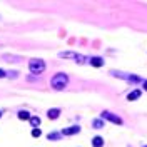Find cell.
<instances>
[{
  "instance_id": "obj_1",
  "label": "cell",
  "mask_w": 147,
  "mask_h": 147,
  "mask_svg": "<svg viewBox=\"0 0 147 147\" xmlns=\"http://www.w3.org/2000/svg\"><path fill=\"white\" fill-rule=\"evenodd\" d=\"M65 84H67V75H65V74H59V75H55V77L52 79V85H54L55 89H62Z\"/></svg>"
},
{
  "instance_id": "obj_2",
  "label": "cell",
  "mask_w": 147,
  "mask_h": 147,
  "mask_svg": "<svg viewBox=\"0 0 147 147\" xmlns=\"http://www.w3.org/2000/svg\"><path fill=\"white\" fill-rule=\"evenodd\" d=\"M30 70L35 74L42 72V70H45V64L44 60H39V59H34V60H30Z\"/></svg>"
},
{
  "instance_id": "obj_3",
  "label": "cell",
  "mask_w": 147,
  "mask_h": 147,
  "mask_svg": "<svg viewBox=\"0 0 147 147\" xmlns=\"http://www.w3.org/2000/svg\"><path fill=\"white\" fill-rule=\"evenodd\" d=\"M102 117H107L110 122H115V124H122V120L117 117V115H114V114H110V112H104L102 114Z\"/></svg>"
},
{
  "instance_id": "obj_4",
  "label": "cell",
  "mask_w": 147,
  "mask_h": 147,
  "mask_svg": "<svg viewBox=\"0 0 147 147\" xmlns=\"http://www.w3.org/2000/svg\"><path fill=\"white\" fill-rule=\"evenodd\" d=\"M90 64L94 67H100V65H104V60H102L100 57H94V59H90Z\"/></svg>"
},
{
  "instance_id": "obj_5",
  "label": "cell",
  "mask_w": 147,
  "mask_h": 147,
  "mask_svg": "<svg viewBox=\"0 0 147 147\" xmlns=\"http://www.w3.org/2000/svg\"><path fill=\"white\" fill-rule=\"evenodd\" d=\"M92 146H94V147H102V146H104V141H102V137H94V141H92Z\"/></svg>"
},
{
  "instance_id": "obj_6",
  "label": "cell",
  "mask_w": 147,
  "mask_h": 147,
  "mask_svg": "<svg viewBox=\"0 0 147 147\" xmlns=\"http://www.w3.org/2000/svg\"><path fill=\"white\" fill-rule=\"evenodd\" d=\"M79 127H77V125H75V127H70V129H65L64 130V134H67V136H72V134H77V132H79Z\"/></svg>"
},
{
  "instance_id": "obj_7",
  "label": "cell",
  "mask_w": 147,
  "mask_h": 147,
  "mask_svg": "<svg viewBox=\"0 0 147 147\" xmlns=\"http://www.w3.org/2000/svg\"><path fill=\"white\" fill-rule=\"evenodd\" d=\"M141 94H142L141 90H134L132 94H129V97H127V99H129V100H136V99H139V97H141Z\"/></svg>"
},
{
  "instance_id": "obj_8",
  "label": "cell",
  "mask_w": 147,
  "mask_h": 147,
  "mask_svg": "<svg viewBox=\"0 0 147 147\" xmlns=\"http://www.w3.org/2000/svg\"><path fill=\"white\" fill-rule=\"evenodd\" d=\"M59 114H60L59 109H52V110H49V117H50V119H57V117H59Z\"/></svg>"
},
{
  "instance_id": "obj_9",
  "label": "cell",
  "mask_w": 147,
  "mask_h": 147,
  "mask_svg": "<svg viewBox=\"0 0 147 147\" xmlns=\"http://www.w3.org/2000/svg\"><path fill=\"white\" fill-rule=\"evenodd\" d=\"M18 117H20L22 120H27L30 115H28V112H20V114H18Z\"/></svg>"
},
{
  "instance_id": "obj_10",
  "label": "cell",
  "mask_w": 147,
  "mask_h": 147,
  "mask_svg": "<svg viewBox=\"0 0 147 147\" xmlns=\"http://www.w3.org/2000/svg\"><path fill=\"white\" fill-rule=\"evenodd\" d=\"M30 122H32V125H34V127H35V125H39V124H40V120L37 119V117H34V119H30Z\"/></svg>"
},
{
  "instance_id": "obj_11",
  "label": "cell",
  "mask_w": 147,
  "mask_h": 147,
  "mask_svg": "<svg viewBox=\"0 0 147 147\" xmlns=\"http://www.w3.org/2000/svg\"><path fill=\"white\" fill-rule=\"evenodd\" d=\"M32 136H34V137H39L40 136V130L39 129H34V130H32Z\"/></svg>"
},
{
  "instance_id": "obj_12",
  "label": "cell",
  "mask_w": 147,
  "mask_h": 147,
  "mask_svg": "<svg viewBox=\"0 0 147 147\" xmlns=\"http://www.w3.org/2000/svg\"><path fill=\"white\" fill-rule=\"evenodd\" d=\"M100 125H104V122H100V120H95V122H94V127H100Z\"/></svg>"
},
{
  "instance_id": "obj_13",
  "label": "cell",
  "mask_w": 147,
  "mask_h": 147,
  "mask_svg": "<svg viewBox=\"0 0 147 147\" xmlns=\"http://www.w3.org/2000/svg\"><path fill=\"white\" fill-rule=\"evenodd\" d=\"M0 77H5V72H3V70H0Z\"/></svg>"
},
{
  "instance_id": "obj_14",
  "label": "cell",
  "mask_w": 147,
  "mask_h": 147,
  "mask_svg": "<svg viewBox=\"0 0 147 147\" xmlns=\"http://www.w3.org/2000/svg\"><path fill=\"white\" fill-rule=\"evenodd\" d=\"M144 89H146V90H147V80H146V82H144Z\"/></svg>"
},
{
  "instance_id": "obj_15",
  "label": "cell",
  "mask_w": 147,
  "mask_h": 147,
  "mask_svg": "<svg viewBox=\"0 0 147 147\" xmlns=\"http://www.w3.org/2000/svg\"><path fill=\"white\" fill-rule=\"evenodd\" d=\"M146 147H147V146H146Z\"/></svg>"
}]
</instances>
